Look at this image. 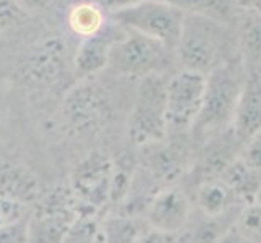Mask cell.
<instances>
[{
    "mask_svg": "<svg viewBox=\"0 0 261 243\" xmlns=\"http://www.w3.org/2000/svg\"><path fill=\"white\" fill-rule=\"evenodd\" d=\"M232 34L226 23L203 15H185L174 49L180 70L208 75L226 60L239 56L230 52Z\"/></svg>",
    "mask_w": 261,
    "mask_h": 243,
    "instance_id": "2",
    "label": "cell"
},
{
    "mask_svg": "<svg viewBox=\"0 0 261 243\" xmlns=\"http://www.w3.org/2000/svg\"><path fill=\"white\" fill-rule=\"evenodd\" d=\"M80 214V204L68 185L42 193L28 218V243H62Z\"/></svg>",
    "mask_w": 261,
    "mask_h": 243,
    "instance_id": "5",
    "label": "cell"
},
{
    "mask_svg": "<svg viewBox=\"0 0 261 243\" xmlns=\"http://www.w3.org/2000/svg\"><path fill=\"white\" fill-rule=\"evenodd\" d=\"M190 212L192 206L187 195L180 188L169 185L152 195L143 215L149 229L169 233V235H177L188 224Z\"/></svg>",
    "mask_w": 261,
    "mask_h": 243,
    "instance_id": "10",
    "label": "cell"
},
{
    "mask_svg": "<svg viewBox=\"0 0 261 243\" xmlns=\"http://www.w3.org/2000/svg\"><path fill=\"white\" fill-rule=\"evenodd\" d=\"M148 149H151L146 166L149 175L158 182H164L166 186L172 185L184 174L187 164L185 152L180 148L166 145V140L148 146Z\"/></svg>",
    "mask_w": 261,
    "mask_h": 243,
    "instance_id": "16",
    "label": "cell"
},
{
    "mask_svg": "<svg viewBox=\"0 0 261 243\" xmlns=\"http://www.w3.org/2000/svg\"><path fill=\"white\" fill-rule=\"evenodd\" d=\"M68 24L71 31L82 38H89L106 26V15L99 5L91 2L73 4L68 12Z\"/></svg>",
    "mask_w": 261,
    "mask_h": 243,
    "instance_id": "20",
    "label": "cell"
},
{
    "mask_svg": "<svg viewBox=\"0 0 261 243\" xmlns=\"http://www.w3.org/2000/svg\"><path fill=\"white\" fill-rule=\"evenodd\" d=\"M172 60H175L174 50L166 44L122 28L119 39L112 46L107 68H112L120 76L143 79L151 75H166Z\"/></svg>",
    "mask_w": 261,
    "mask_h": 243,
    "instance_id": "3",
    "label": "cell"
},
{
    "mask_svg": "<svg viewBox=\"0 0 261 243\" xmlns=\"http://www.w3.org/2000/svg\"><path fill=\"white\" fill-rule=\"evenodd\" d=\"M0 243H28V218L0 229Z\"/></svg>",
    "mask_w": 261,
    "mask_h": 243,
    "instance_id": "25",
    "label": "cell"
},
{
    "mask_svg": "<svg viewBox=\"0 0 261 243\" xmlns=\"http://www.w3.org/2000/svg\"><path fill=\"white\" fill-rule=\"evenodd\" d=\"M245 76L247 70L240 56L226 60L206 75L203 104L192 128L195 137L206 143L230 131Z\"/></svg>",
    "mask_w": 261,
    "mask_h": 243,
    "instance_id": "1",
    "label": "cell"
},
{
    "mask_svg": "<svg viewBox=\"0 0 261 243\" xmlns=\"http://www.w3.org/2000/svg\"><path fill=\"white\" fill-rule=\"evenodd\" d=\"M94 243H104V240L101 238V235H99V238H97V240H96Z\"/></svg>",
    "mask_w": 261,
    "mask_h": 243,
    "instance_id": "34",
    "label": "cell"
},
{
    "mask_svg": "<svg viewBox=\"0 0 261 243\" xmlns=\"http://www.w3.org/2000/svg\"><path fill=\"white\" fill-rule=\"evenodd\" d=\"M218 178L227 185L236 200L244 201V204L255 203L261 190V172L247 164L240 156L233 159Z\"/></svg>",
    "mask_w": 261,
    "mask_h": 243,
    "instance_id": "15",
    "label": "cell"
},
{
    "mask_svg": "<svg viewBox=\"0 0 261 243\" xmlns=\"http://www.w3.org/2000/svg\"><path fill=\"white\" fill-rule=\"evenodd\" d=\"M101 235V219L97 214H80L71 222L62 243H94Z\"/></svg>",
    "mask_w": 261,
    "mask_h": 243,
    "instance_id": "22",
    "label": "cell"
},
{
    "mask_svg": "<svg viewBox=\"0 0 261 243\" xmlns=\"http://www.w3.org/2000/svg\"><path fill=\"white\" fill-rule=\"evenodd\" d=\"M236 2L242 10L261 13V0H236Z\"/></svg>",
    "mask_w": 261,
    "mask_h": 243,
    "instance_id": "32",
    "label": "cell"
},
{
    "mask_svg": "<svg viewBox=\"0 0 261 243\" xmlns=\"http://www.w3.org/2000/svg\"><path fill=\"white\" fill-rule=\"evenodd\" d=\"M184 16L185 13L164 0H146L111 13L112 21L123 30L145 34L166 44L172 50L177 46Z\"/></svg>",
    "mask_w": 261,
    "mask_h": 243,
    "instance_id": "7",
    "label": "cell"
},
{
    "mask_svg": "<svg viewBox=\"0 0 261 243\" xmlns=\"http://www.w3.org/2000/svg\"><path fill=\"white\" fill-rule=\"evenodd\" d=\"M15 2L24 13H33V12L46 10V8L56 4L57 0H15Z\"/></svg>",
    "mask_w": 261,
    "mask_h": 243,
    "instance_id": "29",
    "label": "cell"
},
{
    "mask_svg": "<svg viewBox=\"0 0 261 243\" xmlns=\"http://www.w3.org/2000/svg\"><path fill=\"white\" fill-rule=\"evenodd\" d=\"M0 195L24 206L34 204L42 195L34 172L13 160H0Z\"/></svg>",
    "mask_w": 261,
    "mask_h": 243,
    "instance_id": "13",
    "label": "cell"
},
{
    "mask_svg": "<svg viewBox=\"0 0 261 243\" xmlns=\"http://www.w3.org/2000/svg\"><path fill=\"white\" fill-rule=\"evenodd\" d=\"M28 206L0 195V229L26 218Z\"/></svg>",
    "mask_w": 261,
    "mask_h": 243,
    "instance_id": "24",
    "label": "cell"
},
{
    "mask_svg": "<svg viewBox=\"0 0 261 243\" xmlns=\"http://www.w3.org/2000/svg\"><path fill=\"white\" fill-rule=\"evenodd\" d=\"M213 243H244V237L239 233L236 226H232L227 230L221 232L218 235V238H216Z\"/></svg>",
    "mask_w": 261,
    "mask_h": 243,
    "instance_id": "31",
    "label": "cell"
},
{
    "mask_svg": "<svg viewBox=\"0 0 261 243\" xmlns=\"http://www.w3.org/2000/svg\"><path fill=\"white\" fill-rule=\"evenodd\" d=\"M166 85V75H151L140 79L128 117V137L135 146L148 148L167 140Z\"/></svg>",
    "mask_w": 261,
    "mask_h": 243,
    "instance_id": "4",
    "label": "cell"
},
{
    "mask_svg": "<svg viewBox=\"0 0 261 243\" xmlns=\"http://www.w3.org/2000/svg\"><path fill=\"white\" fill-rule=\"evenodd\" d=\"M141 2H146V0H93V4L99 5L102 10H107L111 13L117 12V10H122V8L141 4Z\"/></svg>",
    "mask_w": 261,
    "mask_h": 243,
    "instance_id": "28",
    "label": "cell"
},
{
    "mask_svg": "<svg viewBox=\"0 0 261 243\" xmlns=\"http://www.w3.org/2000/svg\"><path fill=\"white\" fill-rule=\"evenodd\" d=\"M137 243H175V235H169V233L149 229Z\"/></svg>",
    "mask_w": 261,
    "mask_h": 243,
    "instance_id": "30",
    "label": "cell"
},
{
    "mask_svg": "<svg viewBox=\"0 0 261 243\" xmlns=\"http://www.w3.org/2000/svg\"><path fill=\"white\" fill-rule=\"evenodd\" d=\"M119 24H106L99 33L85 38L80 42L73 59V70L78 79H89L91 76L97 75L99 71L109 67L112 46L122 33L119 31Z\"/></svg>",
    "mask_w": 261,
    "mask_h": 243,
    "instance_id": "12",
    "label": "cell"
},
{
    "mask_svg": "<svg viewBox=\"0 0 261 243\" xmlns=\"http://www.w3.org/2000/svg\"><path fill=\"white\" fill-rule=\"evenodd\" d=\"M206 89V76L188 70H178L167 78L166 122L167 134L192 131L200 114ZM169 138V137H167Z\"/></svg>",
    "mask_w": 261,
    "mask_h": 243,
    "instance_id": "9",
    "label": "cell"
},
{
    "mask_svg": "<svg viewBox=\"0 0 261 243\" xmlns=\"http://www.w3.org/2000/svg\"><path fill=\"white\" fill-rule=\"evenodd\" d=\"M115 170L114 160L101 151L89 152L75 166L68 186L82 214H97L111 203Z\"/></svg>",
    "mask_w": 261,
    "mask_h": 243,
    "instance_id": "8",
    "label": "cell"
},
{
    "mask_svg": "<svg viewBox=\"0 0 261 243\" xmlns=\"http://www.w3.org/2000/svg\"><path fill=\"white\" fill-rule=\"evenodd\" d=\"M244 240L261 241V208L256 203L244 204L237 222L233 224Z\"/></svg>",
    "mask_w": 261,
    "mask_h": 243,
    "instance_id": "23",
    "label": "cell"
},
{
    "mask_svg": "<svg viewBox=\"0 0 261 243\" xmlns=\"http://www.w3.org/2000/svg\"><path fill=\"white\" fill-rule=\"evenodd\" d=\"M21 13H24L15 0H0V28L10 26L12 23L20 20Z\"/></svg>",
    "mask_w": 261,
    "mask_h": 243,
    "instance_id": "27",
    "label": "cell"
},
{
    "mask_svg": "<svg viewBox=\"0 0 261 243\" xmlns=\"http://www.w3.org/2000/svg\"><path fill=\"white\" fill-rule=\"evenodd\" d=\"M196 206L208 219L222 218L230 208L236 196L227 188V185L219 178H208L196 188Z\"/></svg>",
    "mask_w": 261,
    "mask_h": 243,
    "instance_id": "19",
    "label": "cell"
},
{
    "mask_svg": "<svg viewBox=\"0 0 261 243\" xmlns=\"http://www.w3.org/2000/svg\"><path fill=\"white\" fill-rule=\"evenodd\" d=\"M64 46L57 41L46 42L30 57L26 75L36 85H54L65 68Z\"/></svg>",
    "mask_w": 261,
    "mask_h": 243,
    "instance_id": "14",
    "label": "cell"
},
{
    "mask_svg": "<svg viewBox=\"0 0 261 243\" xmlns=\"http://www.w3.org/2000/svg\"><path fill=\"white\" fill-rule=\"evenodd\" d=\"M64 122L76 134H96L112 119V99L102 86L80 79L70 88L62 104Z\"/></svg>",
    "mask_w": 261,
    "mask_h": 243,
    "instance_id": "6",
    "label": "cell"
},
{
    "mask_svg": "<svg viewBox=\"0 0 261 243\" xmlns=\"http://www.w3.org/2000/svg\"><path fill=\"white\" fill-rule=\"evenodd\" d=\"M255 203L259 206V208H261V190H259V193H258V196H256V200H255Z\"/></svg>",
    "mask_w": 261,
    "mask_h": 243,
    "instance_id": "33",
    "label": "cell"
},
{
    "mask_svg": "<svg viewBox=\"0 0 261 243\" xmlns=\"http://www.w3.org/2000/svg\"><path fill=\"white\" fill-rule=\"evenodd\" d=\"M261 131V71H247L239 101L233 112L230 133L244 145Z\"/></svg>",
    "mask_w": 261,
    "mask_h": 243,
    "instance_id": "11",
    "label": "cell"
},
{
    "mask_svg": "<svg viewBox=\"0 0 261 243\" xmlns=\"http://www.w3.org/2000/svg\"><path fill=\"white\" fill-rule=\"evenodd\" d=\"M185 15H203L221 23L229 21L230 7L227 0H164Z\"/></svg>",
    "mask_w": 261,
    "mask_h": 243,
    "instance_id": "21",
    "label": "cell"
},
{
    "mask_svg": "<svg viewBox=\"0 0 261 243\" xmlns=\"http://www.w3.org/2000/svg\"><path fill=\"white\" fill-rule=\"evenodd\" d=\"M239 156L244 159L247 164H250L251 167H255L261 172V131L256 133L247 145H244Z\"/></svg>",
    "mask_w": 261,
    "mask_h": 243,
    "instance_id": "26",
    "label": "cell"
},
{
    "mask_svg": "<svg viewBox=\"0 0 261 243\" xmlns=\"http://www.w3.org/2000/svg\"><path fill=\"white\" fill-rule=\"evenodd\" d=\"M149 230L145 215L114 214L101 219V238L104 243H137Z\"/></svg>",
    "mask_w": 261,
    "mask_h": 243,
    "instance_id": "18",
    "label": "cell"
},
{
    "mask_svg": "<svg viewBox=\"0 0 261 243\" xmlns=\"http://www.w3.org/2000/svg\"><path fill=\"white\" fill-rule=\"evenodd\" d=\"M239 56L247 71H261V13L245 12L239 21Z\"/></svg>",
    "mask_w": 261,
    "mask_h": 243,
    "instance_id": "17",
    "label": "cell"
}]
</instances>
